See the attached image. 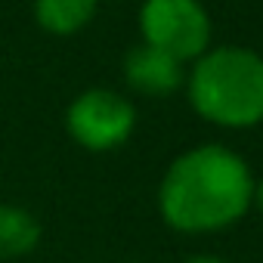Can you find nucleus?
I'll list each match as a JSON object with an SVG mask.
<instances>
[{"label":"nucleus","instance_id":"6","mask_svg":"<svg viewBox=\"0 0 263 263\" xmlns=\"http://www.w3.org/2000/svg\"><path fill=\"white\" fill-rule=\"evenodd\" d=\"M99 0H34V22L53 37H71L84 31L96 16Z\"/></svg>","mask_w":263,"mask_h":263},{"label":"nucleus","instance_id":"4","mask_svg":"<svg viewBox=\"0 0 263 263\" xmlns=\"http://www.w3.org/2000/svg\"><path fill=\"white\" fill-rule=\"evenodd\" d=\"M137 127V108L127 96L108 87H90L78 93L65 111L68 137L87 152H111L130 140Z\"/></svg>","mask_w":263,"mask_h":263},{"label":"nucleus","instance_id":"9","mask_svg":"<svg viewBox=\"0 0 263 263\" xmlns=\"http://www.w3.org/2000/svg\"><path fill=\"white\" fill-rule=\"evenodd\" d=\"M254 201H257V208H260V214H263V180L254 183Z\"/></svg>","mask_w":263,"mask_h":263},{"label":"nucleus","instance_id":"7","mask_svg":"<svg viewBox=\"0 0 263 263\" xmlns=\"http://www.w3.org/2000/svg\"><path fill=\"white\" fill-rule=\"evenodd\" d=\"M41 245V223L28 208L0 204V260L28 257Z\"/></svg>","mask_w":263,"mask_h":263},{"label":"nucleus","instance_id":"3","mask_svg":"<svg viewBox=\"0 0 263 263\" xmlns=\"http://www.w3.org/2000/svg\"><path fill=\"white\" fill-rule=\"evenodd\" d=\"M143 44L189 62L208 53L211 44V16L201 0H143L140 10Z\"/></svg>","mask_w":263,"mask_h":263},{"label":"nucleus","instance_id":"8","mask_svg":"<svg viewBox=\"0 0 263 263\" xmlns=\"http://www.w3.org/2000/svg\"><path fill=\"white\" fill-rule=\"evenodd\" d=\"M186 263H226L223 257H211V254H198V257H189Z\"/></svg>","mask_w":263,"mask_h":263},{"label":"nucleus","instance_id":"2","mask_svg":"<svg viewBox=\"0 0 263 263\" xmlns=\"http://www.w3.org/2000/svg\"><path fill=\"white\" fill-rule=\"evenodd\" d=\"M192 108L220 127H254L263 121V56L245 47H220L198 56L186 78Z\"/></svg>","mask_w":263,"mask_h":263},{"label":"nucleus","instance_id":"1","mask_svg":"<svg viewBox=\"0 0 263 263\" xmlns=\"http://www.w3.org/2000/svg\"><path fill=\"white\" fill-rule=\"evenodd\" d=\"M254 201L248 161L226 146L183 152L161 177L158 211L177 232H214L245 217Z\"/></svg>","mask_w":263,"mask_h":263},{"label":"nucleus","instance_id":"5","mask_svg":"<svg viewBox=\"0 0 263 263\" xmlns=\"http://www.w3.org/2000/svg\"><path fill=\"white\" fill-rule=\"evenodd\" d=\"M124 81L130 90H137L143 96H171L183 87V62L174 56L140 44L124 56Z\"/></svg>","mask_w":263,"mask_h":263}]
</instances>
